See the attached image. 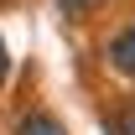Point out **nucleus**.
I'll list each match as a JSON object with an SVG mask.
<instances>
[{
	"mask_svg": "<svg viewBox=\"0 0 135 135\" xmlns=\"http://www.w3.org/2000/svg\"><path fill=\"white\" fill-rule=\"evenodd\" d=\"M104 57H109V68H114L119 78H135V26H125V31H114V36H109Z\"/></svg>",
	"mask_w": 135,
	"mask_h": 135,
	"instance_id": "nucleus-1",
	"label": "nucleus"
},
{
	"mask_svg": "<svg viewBox=\"0 0 135 135\" xmlns=\"http://www.w3.org/2000/svg\"><path fill=\"white\" fill-rule=\"evenodd\" d=\"M16 135H68V130H62V119L47 114V109H26L16 119Z\"/></svg>",
	"mask_w": 135,
	"mask_h": 135,
	"instance_id": "nucleus-2",
	"label": "nucleus"
},
{
	"mask_svg": "<svg viewBox=\"0 0 135 135\" xmlns=\"http://www.w3.org/2000/svg\"><path fill=\"white\" fill-rule=\"evenodd\" d=\"M104 0H57V11H62L68 21H83V16H94Z\"/></svg>",
	"mask_w": 135,
	"mask_h": 135,
	"instance_id": "nucleus-3",
	"label": "nucleus"
},
{
	"mask_svg": "<svg viewBox=\"0 0 135 135\" xmlns=\"http://www.w3.org/2000/svg\"><path fill=\"white\" fill-rule=\"evenodd\" d=\"M114 135H135V99L119 104V114H114Z\"/></svg>",
	"mask_w": 135,
	"mask_h": 135,
	"instance_id": "nucleus-4",
	"label": "nucleus"
},
{
	"mask_svg": "<svg viewBox=\"0 0 135 135\" xmlns=\"http://www.w3.org/2000/svg\"><path fill=\"white\" fill-rule=\"evenodd\" d=\"M5 73H11V52H5V36H0V83H5Z\"/></svg>",
	"mask_w": 135,
	"mask_h": 135,
	"instance_id": "nucleus-5",
	"label": "nucleus"
}]
</instances>
